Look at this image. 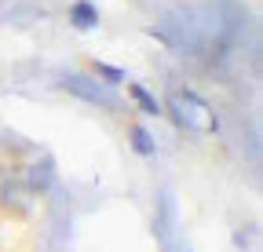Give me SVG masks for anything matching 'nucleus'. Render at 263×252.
<instances>
[{
    "label": "nucleus",
    "instance_id": "f257e3e1",
    "mask_svg": "<svg viewBox=\"0 0 263 252\" xmlns=\"http://www.w3.org/2000/svg\"><path fill=\"white\" fill-rule=\"evenodd\" d=\"M70 22L77 29H95L99 26V11L91 8V0H77V4L70 8Z\"/></svg>",
    "mask_w": 263,
    "mask_h": 252
},
{
    "label": "nucleus",
    "instance_id": "f03ea898",
    "mask_svg": "<svg viewBox=\"0 0 263 252\" xmlns=\"http://www.w3.org/2000/svg\"><path fill=\"white\" fill-rule=\"evenodd\" d=\"M128 95L139 103V110H146V113H161V103L150 95V91H146L143 84H128Z\"/></svg>",
    "mask_w": 263,
    "mask_h": 252
},
{
    "label": "nucleus",
    "instance_id": "7ed1b4c3",
    "mask_svg": "<svg viewBox=\"0 0 263 252\" xmlns=\"http://www.w3.org/2000/svg\"><path fill=\"white\" fill-rule=\"evenodd\" d=\"M132 146H136V153H143V157H150L157 146H154V135L143 128V124H132Z\"/></svg>",
    "mask_w": 263,
    "mask_h": 252
},
{
    "label": "nucleus",
    "instance_id": "20e7f679",
    "mask_svg": "<svg viewBox=\"0 0 263 252\" xmlns=\"http://www.w3.org/2000/svg\"><path fill=\"white\" fill-rule=\"evenodd\" d=\"M91 70L103 77V81H114V84H121V81H124V73H121V70H114V66H106V62H95Z\"/></svg>",
    "mask_w": 263,
    "mask_h": 252
}]
</instances>
